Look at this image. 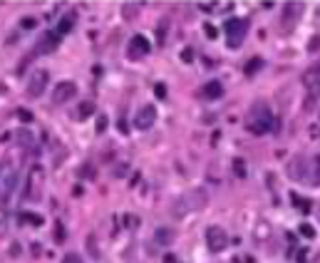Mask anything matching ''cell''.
<instances>
[{
    "mask_svg": "<svg viewBox=\"0 0 320 263\" xmlns=\"http://www.w3.org/2000/svg\"><path fill=\"white\" fill-rule=\"evenodd\" d=\"M246 129L253 134H265L273 129V115H271L268 104H263V102L251 104V110L246 115Z\"/></svg>",
    "mask_w": 320,
    "mask_h": 263,
    "instance_id": "6da1fadb",
    "label": "cell"
},
{
    "mask_svg": "<svg viewBox=\"0 0 320 263\" xmlns=\"http://www.w3.org/2000/svg\"><path fill=\"white\" fill-rule=\"evenodd\" d=\"M206 201H208V196H206L204 189H194V191L184 194L181 199H176L174 216H186V214H191V211H199V208L206 206Z\"/></svg>",
    "mask_w": 320,
    "mask_h": 263,
    "instance_id": "7a4b0ae2",
    "label": "cell"
},
{
    "mask_svg": "<svg viewBox=\"0 0 320 263\" xmlns=\"http://www.w3.org/2000/svg\"><path fill=\"white\" fill-rule=\"evenodd\" d=\"M224 32H226V42H229V47H238V45L243 42L246 32H248V20L231 18V20H226V25H224Z\"/></svg>",
    "mask_w": 320,
    "mask_h": 263,
    "instance_id": "3957f363",
    "label": "cell"
},
{
    "mask_svg": "<svg viewBox=\"0 0 320 263\" xmlns=\"http://www.w3.org/2000/svg\"><path fill=\"white\" fill-rule=\"evenodd\" d=\"M206 243H208V251L221 253V251L229 246V234H226L221 226H208V229H206Z\"/></svg>",
    "mask_w": 320,
    "mask_h": 263,
    "instance_id": "277c9868",
    "label": "cell"
},
{
    "mask_svg": "<svg viewBox=\"0 0 320 263\" xmlns=\"http://www.w3.org/2000/svg\"><path fill=\"white\" fill-rule=\"evenodd\" d=\"M42 181H45L42 169L40 167H32L30 169V176H28V189H25L28 199H40L42 196Z\"/></svg>",
    "mask_w": 320,
    "mask_h": 263,
    "instance_id": "5b68a950",
    "label": "cell"
},
{
    "mask_svg": "<svg viewBox=\"0 0 320 263\" xmlns=\"http://www.w3.org/2000/svg\"><path fill=\"white\" fill-rule=\"evenodd\" d=\"M47 82H50V72L47 70H35L28 82V94L30 97H40L47 87Z\"/></svg>",
    "mask_w": 320,
    "mask_h": 263,
    "instance_id": "8992f818",
    "label": "cell"
},
{
    "mask_svg": "<svg viewBox=\"0 0 320 263\" xmlns=\"http://www.w3.org/2000/svg\"><path fill=\"white\" fill-rule=\"evenodd\" d=\"M154 124H156V110H154V104H144V107L137 112V117H134V127L142 129V132H146V129H151Z\"/></svg>",
    "mask_w": 320,
    "mask_h": 263,
    "instance_id": "52a82bcc",
    "label": "cell"
},
{
    "mask_svg": "<svg viewBox=\"0 0 320 263\" xmlns=\"http://www.w3.org/2000/svg\"><path fill=\"white\" fill-rule=\"evenodd\" d=\"M13 186H15V169L8 164V167H3V172H0V201H8Z\"/></svg>",
    "mask_w": 320,
    "mask_h": 263,
    "instance_id": "ba28073f",
    "label": "cell"
},
{
    "mask_svg": "<svg viewBox=\"0 0 320 263\" xmlns=\"http://www.w3.org/2000/svg\"><path fill=\"white\" fill-rule=\"evenodd\" d=\"M149 55V40L144 35H134L129 40V58L132 60H142Z\"/></svg>",
    "mask_w": 320,
    "mask_h": 263,
    "instance_id": "9c48e42d",
    "label": "cell"
},
{
    "mask_svg": "<svg viewBox=\"0 0 320 263\" xmlns=\"http://www.w3.org/2000/svg\"><path fill=\"white\" fill-rule=\"evenodd\" d=\"M303 15V5L300 3H286L283 5V28L291 30L295 25V20H300Z\"/></svg>",
    "mask_w": 320,
    "mask_h": 263,
    "instance_id": "30bf717a",
    "label": "cell"
},
{
    "mask_svg": "<svg viewBox=\"0 0 320 263\" xmlns=\"http://www.w3.org/2000/svg\"><path fill=\"white\" fill-rule=\"evenodd\" d=\"M75 94H77L75 82H60L58 89L52 92V102H55V104H65V102H70Z\"/></svg>",
    "mask_w": 320,
    "mask_h": 263,
    "instance_id": "8fae6325",
    "label": "cell"
},
{
    "mask_svg": "<svg viewBox=\"0 0 320 263\" xmlns=\"http://www.w3.org/2000/svg\"><path fill=\"white\" fill-rule=\"evenodd\" d=\"M288 174H291V179H305L308 181V164H305V159L303 156H295L291 164H288Z\"/></svg>",
    "mask_w": 320,
    "mask_h": 263,
    "instance_id": "7c38bea8",
    "label": "cell"
},
{
    "mask_svg": "<svg viewBox=\"0 0 320 263\" xmlns=\"http://www.w3.org/2000/svg\"><path fill=\"white\" fill-rule=\"evenodd\" d=\"M58 42H60L58 32H45V35L40 37V42H37V52H52V50L58 47Z\"/></svg>",
    "mask_w": 320,
    "mask_h": 263,
    "instance_id": "4fadbf2b",
    "label": "cell"
},
{
    "mask_svg": "<svg viewBox=\"0 0 320 263\" xmlns=\"http://www.w3.org/2000/svg\"><path fill=\"white\" fill-rule=\"evenodd\" d=\"M221 94H224V85L219 80H211V82H206L201 87V97L204 99H219Z\"/></svg>",
    "mask_w": 320,
    "mask_h": 263,
    "instance_id": "5bb4252c",
    "label": "cell"
},
{
    "mask_svg": "<svg viewBox=\"0 0 320 263\" xmlns=\"http://www.w3.org/2000/svg\"><path fill=\"white\" fill-rule=\"evenodd\" d=\"M303 85L305 87H315V85H320V65H313V67H308L305 72H303Z\"/></svg>",
    "mask_w": 320,
    "mask_h": 263,
    "instance_id": "9a60e30c",
    "label": "cell"
},
{
    "mask_svg": "<svg viewBox=\"0 0 320 263\" xmlns=\"http://www.w3.org/2000/svg\"><path fill=\"white\" fill-rule=\"evenodd\" d=\"M308 184L320 186V156H313L310 164H308Z\"/></svg>",
    "mask_w": 320,
    "mask_h": 263,
    "instance_id": "2e32d148",
    "label": "cell"
},
{
    "mask_svg": "<svg viewBox=\"0 0 320 263\" xmlns=\"http://www.w3.org/2000/svg\"><path fill=\"white\" fill-rule=\"evenodd\" d=\"M154 241L159 246H169V243H174V231L172 229H156L154 231Z\"/></svg>",
    "mask_w": 320,
    "mask_h": 263,
    "instance_id": "e0dca14e",
    "label": "cell"
},
{
    "mask_svg": "<svg viewBox=\"0 0 320 263\" xmlns=\"http://www.w3.org/2000/svg\"><path fill=\"white\" fill-rule=\"evenodd\" d=\"M72 23H75V15H65V18L58 23V30H55V32H58V35H67V32L72 30Z\"/></svg>",
    "mask_w": 320,
    "mask_h": 263,
    "instance_id": "ac0fdd59",
    "label": "cell"
},
{
    "mask_svg": "<svg viewBox=\"0 0 320 263\" xmlns=\"http://www.w3.org/2000/svg\"><path fill=\"white\" fill-rule=\"evenodd\" d=\"M18 142H20V146H23L25 151H30V149H32V142H35V139H32V134H30L28 129H20V132H18Z\"/></svg>",
    "mask_w": 320,
    "mask_h": 263,
    "instance_id": "d6986e66",
    "label": "cell"
},
{
    "mask_svg": "<svg viewBox=\"0 0 320 263\" xmlns=\"http://www.w3.org/2000/svg\"><path fill=\"white\" fill-rule=\"evenodd\" d=\"M261 67H263V60H261V58H251V60H248V65L243 67V72H246V75L251 77V75H256V72H258Z\"/></svg>",
    "mask_w": 320,
    "mask_h": 263,
    "instance_id": "ffe728a7",
    "label": "cell"
},
{
    "mask_svg": "<svg viewBox=\"0 0 320 263\" xmlns=\"http://www.w3.org/2000/svg\"><path fill=\"white\" fill-rule=\"evenodd\" d=\"M20 219H23V221H30V226H42V216H37V214L23 211V214H20Z\"/></svg>",
    "mask_w": 320,
    "mask_h": 263,
    "instance_id": "44dd1931",
    "label": "cell"
},
{
    "mask_svg": "<svg viewBox=\"0 0 320 263\" xmlns=\"http://www.w3.org/2000/svg\"><path fill=\"white\" fill-rule=\"evenodd\" d=\"M233 174L238 176V179L246 176V162L243 159H233Z\"/></svg>",
    "mask_w": 320,
    "mask_h": 263,
    "instance_id": "7402d4cb",
    "label": "cell"
},
{
    "mask_svg": "<svg viewBox=\"0 0 320 263\" xmlns=\"http://www.w3.org/2000/svg\"><path fill=\"white\" fill-rule=\"evenodd\" d=\"M291 199H293V204L298 206V208H303V214H308V211H310V201H303V199H300L295 191L291 194Z\"/></svg>",
    "mask_w": 320,
    "mask_h": 263,
    "instance_id": "603a6c76",
    "label": "cell"
},
{
    "mask_svg": "<svg viewBox=\"0 0 320 263\" xmlns=\"http://www.w3.org/2000/svg\"><path fill=\"white\" fill-rule=\"evenodd\" d=\"M92 112H94V104H92V102H82V104H80V110H77V115H80V117H89Z\"/></svg>",
    "mask_w": 320,
    "mask_h": 263,
    "instance_id": "cb8c5ba5",
    "label": "cell"
},
{
    "mask_svg": "<svg viewBox=\"0 0 320 263\" xmlns=\"http://www.w3.org/2000/svg\"><path fill=\"white\" fill-rule=\"evenodd\" d=\"M167 25H169V23L164 20V23H159V28H156V40H159V42H164V37H167Z\"/></svg>",
    "mask_w": 320,
    "mask_h": 263,
    "instance_id": "d4e9b609",
    "label": "cell"
},
{
    "mask_svg": "<svg viewBox=\"0 0 320 263\" xmlns=\"http://www.w3.org/2000/svg\"><path fill=\"white\" fill-rule=\"evenodd\" d=\"M300 234L305 236V238H313V236H315V231H313L308 224H300Z\"/></svg>",
    "mask_w": 320,
    "mask_h": 263,
    "instance_id": "484cf974",
    "label": "cell"
},
{
    "mask_svg": "<svg viewBox=\"0 0 320 263\" xmlns=\"http://www.w3.org/2000/svg\"><path fill=\"white\" fill-rule=\"evenodd\" d=\"M62 263H82V258H80L77 253H67V256L62 258Z\"/></svg>",
    "mask_w": 320,
    "mask_h": 263,
    "instance_id": "4316f807",
    "label": "cell"
},
{
    "mask_svg": "<svg viewBox=\"0 0 320 263\" xmlns=\"http://www.w3.org/2000/svg\"><path fill=\"white\" fill-rule=\"evenodd\" d=\"M104 129H107V117H104V115H102V117L97 119V132H99V134H102V132H104Z\"/></svg>",
    "mask_w": 320,
    "mask_h": 263,
    "instance_id": "83f0119b",
    "label": "cell"
},
{
    "mask_svg": "<svg viewBox=\"0 0 320 263\" xmlns=\"http://www.w3.org/2000/svg\"><path fill=\"white\" fill-rule=\"evenodd\" d=\"M318 47H320V37L315 35V37H310V45H308V50H310V52H315Z\"/></svg>",
    "mask_w": 320,
    "mask_h": 263,
    "instance_id": "f1b7e54d",
    "label": "cell"
},
{
    "mask_svg": "<svg viewBox=\"0 0 320 263\" xmlns=\"http://www.w3.org/2000/svg\"><path fill=\"white\" fill-rule=\"evenodd\" d=\"M154 94H156V97H162V99H164V97H167V87H164V85H162V82H159V85H156V87H154Z\"/></svg>",
    "mask_w": 320,
    "mask_h": 263,
    "instance_id": "f546056e",
    "label": "cell"
},
{
    "mask_svg": "<svg viewBox=\"0 0 320 263\" xmlns=\"http://www.w3.org/2000/svg\"><path fill=\"white\" fill-rule=\"evenodd\" d=\"M256 236H258V238H261V236L265 238V236H268V224H263V221H261V226L256 229Z\"/></svg>",
    "mask_w": 320,
    "mask_h": 263,
    "instance_id": "4dcf8cb0",
    "label": "cell"
},
{
    "mask_svg": "<svg viewBox=\"0 0 320 263\" xmlns=\"http://www.w3.org/2000/svg\"><path fill=\"white\" fill-rule=\"evenodd\" d=\"M20 25H23L25 30H32V28H35V20H32V18H25V20H23Z\"/></svg>",
    "mask_w": 320,
    "mask_h": 263,
    "instance_id": "1f68e13d",
    "label": "cell"
},
{
    "mask_svg": "<svg viewBox=\"0 0 320 263\" xmlns=\"http://www.w3.org/2000/svg\"><path fill=\"white\" fill-rule=\"evenodd\" d=\"M55 238H58V241H65V229H62L60 224H58V229H55Z\"/></svg>",
    "mask_w": 320,
    "mask_h": 263,
    "instance_id": "d6a6232c",
    "label": "cell"
},
{
    "mask_svg": "<svg viewBox=\"0 0 320 263\" xmlns=\"http://www.w3.org/2000/svg\"><path fill=\"white\" fill-rule=\"evenodd\" d=\"M117 127H119V132H122V134H127V122H124V117H119Z\"/></svg>",
    "mask_w": 320,
    "mask_h": 263,
    "instance_id": "836d02e7",
    "label": "cell"
},
{
    "mask_svg": "<svg viewBox=\"0 0 320 263\" xmlns=\"http://www.w3.org/2000/svg\"><path fill=\"white\" fill-rule=\"evenodd\" d=\"M18 117L23 119V122H30V119H32V115H30V112H25V110H20V112H18Z\"/></svg>",
    "mask_w": 320,
    "mask_h": 263,
    "instance_id": "e575fe53",
    "label": "cell"
},
{
    "mask_svg": "<svg viewBox=\"0 0 320 263\" xmlns=\"http://www.w3.org/2000/svg\"><path fill=\"white\" fill-rule=\"evenodd\" d=\"M92 174H94V169H92L89 164L85 167V169H80V176H92Z\"/></svg>",
    "mask_w": 320,
    "mask_h": 263,
    "instance_id": "d590c367",
    "label": "cell"
},
{
    "mask_svg": "<svg viewBox=\"0 0 320 263\" xmlns=\"http://www.w3.org/2000/svg\"><path fill=\"white\" fill-rule=\"evenodd\" d=\"M181 58H184V62H191L194 55H191V50H184V52H181Z\"/></svg>",
    "mask_w": 320,
    "mask_h": 263,
    "instance_id": "8d00e7d4",
    "label": "cell"
},
{
    "mask_svg": "<svg viewBox=\"0 0 320 263\" xmlns=\"http://www.w3.org/2000/svg\"><path fill=\"white\" fill-rule=\"evenodd\" d=\"M206 35H208V37H216V30L211 28V25H206Z\"/></svg>",
    "mask_w": 320,
    "mask_h": 263,
    "instance_id": "74e56055",
    "label": "cell"
},
{
    "mask_svg": "<svg viewBox=\"0 0 320 263\" xmlns=\"http://www.w3.org/2000/svg\"><path fill=\"white\" fill-rule=\"evenodd\" d=\"M214 5H216V3H201V8H204V10H214Z\"/></svg>",
    "mask_w": 320,
    "mask_h": 263,
    "instance_id": "f35d334b",
    "label": "cell"
},
{
    "mask_svg": "<svg viewBox=\"0 0 320 263\" xmlns=\"http://www.w3.org/2000/svg\"><path fill=\"white\" fill-rule=\"evenodd\" d=\"M243 263H256V261H253V256H243Z\"/></svg>",
    "mask_w": 320,
    "mask_h": 263,
    "instance_id": "ab89813d",
    "label": "cell"
}]
</instances>
